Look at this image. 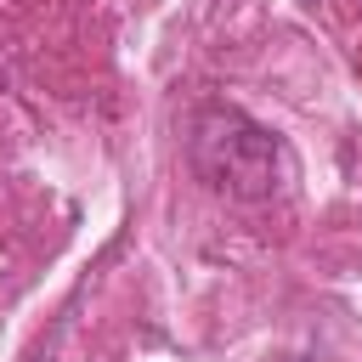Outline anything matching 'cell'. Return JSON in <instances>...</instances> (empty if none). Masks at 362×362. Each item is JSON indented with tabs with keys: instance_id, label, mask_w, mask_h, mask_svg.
Instances as JSON below:
<instances>
[{
	"instance_id": "cell-1",
	"label": "cell",
	"mask_w": 362,
	"mask_h": 362,
	"mask_svg": "<svg viewBox=\"0 0 362 362\" xmlns=\"http://www.w3.org/2000/svg\"><path fill=\"white\" fill-rule=\"evenodd\" d=\"M187 153H192V170L226 198H272L288 181V158L277 136L243 119L238 107H204L192 119Z\"/></svg>"
}]
</instances>
